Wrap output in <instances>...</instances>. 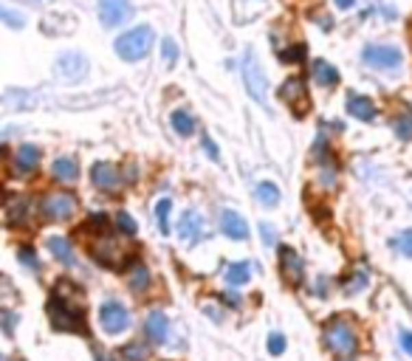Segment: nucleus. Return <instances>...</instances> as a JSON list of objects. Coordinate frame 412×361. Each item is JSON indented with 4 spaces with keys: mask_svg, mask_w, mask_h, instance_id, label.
<instances>
[{
    "mask_svg": "<svg viewBox=\"0 0 412 361\" xmlns=\"http://www.w3.org/2000/svg\"><path fill=\"white\" fill-rule=\"evenodd\" d=\"M40 209H42V214L49 221H68L77 212V198L68 195V192H54V195H45L42 198Z\"/></svg>",
    "mask_w": 412,
    "mask_h": 361,
    "instance_id": "9d476101",
    "label": "nucleus"
},
{
    "mask_svg": "<svg viewBox=\"0 0 412 361\" xmlns=\"http://www.w3.org/2000/svg\"><path fill=\"white\" fill-rule=\"evenodd\" d=\"M122 358H125V361H142V358H144V347H139V345H127V347L122 350Z\"/></svg>",
    "mask_w": 412,
    "mask_h": 361,
    "instance_id": "4c0bfd02",
    "label": "nucleus"
},
{
    "mask_svg": "<svg viewBox=\"0 0 412 361\" xmlns=\"http://www.w3.org/2000/svg\"><path fill=\"white\" fill-rule=\"evenodd\" d=\"M37 99L29 93V90H17V88H9L6 93H3V105L6 108H12V110H23V108H31Z\"/></svg>",
    "mask_w": 412,
    "mask_h": 361,
    "instance_id": "a878e982",
    "label": "nucleus"
},
{
    "mask_svg": "<svg viewBox=\"0 0 412 361\" xmlns=\"http://www.w3.org/2000/svg\"><path fill=\"white\" fill-rule=\"evenodd\" d=\"M144 333H147L150 342L164 345L167 336H170V319L162 314V310H153V314L147 316V322H144Z\"/></svg>",
    "mask_w": 412,
    "mask_h": 361,
    "instance_id": "a211bd4d",
    "label": "nucleus"
},
{
    "mask_svg": "<svg viewBox=\"0 0 412 361\" xmlns=\"http://www.w3.org/2000/svg\"><path fill=\"white\" fill-rule=\"evenodd\" d=\"M220 232L226 237H232V240H246L248 237V223L235 209H223L220 212Z\"/></svg>",
    "mask_w": 412,
    "mask_h": 361,
    "instance_id": "2eb2a0df",
    "label": "nucleus"
},
{
    "mask_svg": "<svg viewBox=\"0 0 412 361\" xmlns=\"http://www.w3.org/2000/svg\"><path fill=\"white\" fill-rule=\"evenodd\" d=\"M280 271L285 277L288 285H300L305 277V266H302V257L296 254L291 246H280Z\"/></svg>",
    "mask_w": 412,
    "mask_h": 361,
    "instance_id": "ddd939ff",
    "label": "nucleus"
},
{
    "mask_svg": "<svg viewBox=\"0 0 412 361\" xmlns=\"http://www.w3.org/2000/svg\"><path fill=\"white\" fill-rule=\"evenodd\" d=\"M170 212H172V201L170 198H162L155 203V223H158V232H162V234H170Z\"/></svg>",
    "mask_w": 412,
    "mask_h": 361,
    "instance_id": "c85d7f7f",
    "label": "nucleus"
},
{
    "mask_svg": "<svg viewBox=\"0 0 412 361\" xmlns=\"http://www.w3.org/2000/svg\"><path fill=\"white\" fill-rule=\"evenodd\" d=\"M0 17H3V23H6L9 29H14V32L26 26V14H23V12H14L12 6H3V9H0Z\"/></svg>",
    "mask_w": 412,
    "mask_h": 361,
    "instance_id": "c756f323",
    "label": "nucleus"
},
{
    "mask_svg": "<svg viewBox=\"0 0 412 361\" xmlns=\"http://www.w3.org/2000/svg\"><path fill=\"white\" fill-rule=\"evenodd\" d=\"M29 218H31V201L29 198H14L12 203H6V223L12 229L29 223Z\"/></svg>",
    "mask_w": 412,
    "mask_h": 361,
    "instance_id": "aec40b11",
    "label": "nucleus"
},
{
    "mask_svg": "<svg viewBox=\"0 0 412 361\" xmlns=\"http://www.w3.org/2000/svg\"><path fill=\"white\" fill-rule=\"evenodd\" d=\"M90 181H94V186L102 192H116V189H122V184H127L122 170L113 166L110 161H96L90 166Z\"/></svg>",
    "mask_w": 412,
    "mask_h": 361,
    "instance_id": "9b49d317",
    "label": "nucleus"
},
{
    "mask_svg": "<svg viewBox=\"0 0 412 361\" xmlns=\"http://www.w3.org/2000/svg\"><path fill=\"white\" fill-rule=\"evenodd\" d=\"M45 246H49L51 257H54V260H60L62 266H74V262H77V257H74V249H71V243H68L65 237H60V234H51L49 240H45Z\"/></svg>",
    "mask_w": 412,
    "mask_h": 361,
    "instance_id": "412c9836",
    "label": "nucleus"
},
{
    "mask_svg": "<svg viewBox=\"0 0 412 361\" xmlns=\"http://www.w3.org/2000/svg\"><path fill=\"white\" fill-rule=\"evenodd\" d=\"M155 45V32L153 26H136L130 32H125L122 37H116L113 48H116V54L125 60V62H139L144 60Z\"/></svg>",
    "mask_w": 412,
    "mask_h": 361,
    "instance_id": "7ed1b4c3",
    "label": "nucleus"
},
{
    "mask_svg": "<svg viewBox=\"0 0 412 361\" xmlns=\"http://www.w3.org/2000/svg\"><path fill=\"white\" fill-rule=\"evenodd\" d=\"M49 316L57 330L68 333H85V310L82 305L71 302V294H62V288L54 285L51 299H49Z\"/></svg>",
    "mask_w": 412,
    "mask_h": 361,
    "instance_id": "f257e3e1",
    "label": "nucleus"
},
{
    "mask_svg": "<svg viewBox=\"0 0 412 361\" xmlns=\"http://www.w3.org/2000/svg\"><path fill=\"white\" fill-rule=\"evenodd\" d=\"M268 353L271 356H283L285 353V336L283 333H268Z\"/></svg>",
    "mask_w": 412,
    "mask_h": 361,
    "instance_id": "c9c22d12",
    "label": "nucleus"
},
{
    "mask_svg": "<svg viewBox=\"0 0 412 361\" xmlns=\"http://www.w3.org/2000/svg\"><path fill=\"white\" fill-rule=\"evenodd\" d=\"M311 77H313L316 85L333 88V85H339V68H333V65L325 62V60H316V62L311 65Z\"/></svg>",
    "mask_w": 412,
    "mask_h": 361,
    "instance_id": "4be33fe9",
    "label": "nucleus"
},
{
    "mask_svg": "<svg viewBox=\"0 0 412 361\" xmlns=\"http://www.w3.org/2000/svg\"><path fill=\"white\" fill-rule=\"evenodd\" d=\"M0 361H9V358H0Z\"/></svg>",
    "mask_w": 412,
    "mask_h": 361,
    "instance_id": "c03bdc74",
    "label": "nucleus"
},
{
    "mask_svg": "<svg viewBox=\"0 0 412 361\" xmlns=\"http://www.w3.org/2000/svg\"><path fill=\"white\" fill-rule=\"evenodd\" d=\"M203 226H206V221H203V214L198 212V209H187L184 214H181V223H178V234H181V240H187V243H198V240L206 234L203 232Z\"/></svg>",
    "mask_w": 412,
    "mask_h": 361,
    "instance_id": "4468645a",
    "label": "nucleus"
},
{
    "mask_svg": "<svg viewBox=\"0 0 412 361\" xmlns=\"http://www.w3.org/2000/svg\"><path fill=\"white\" fill-rule=\"evenodd\" d=\"M54 71H57V77L68 85H77L88 77V71H90V60L82 54V51H62L54 62Z\"/></svg>",
    "mask_w": 412,
    "mask_h": 361,
    "instance_id": "39448f33",
    "label": "nucleus"
},
{
    "mask_svg": "<svg viewBox=\"0 0 412 361\" xmlns=\"http://www.w3.org/2000/svg\"><path fill=\"white\" fill-rule=\"evenodd\" d=\"M51 175L60 181V184H74L79 178V164L74 155H62L51 164Z\"/></svg>",
    "mask_w": 412,
    "mask_h": 361,
    "instance_id": "6ab92c4d",
    "label": "nucleus"
},
{
    "mask_svg": "<svg viewBox=\"0 0 412 361\" xmlns=\"http://www.w3.org/2000/svg\"><path fill=\"white\" fill-rule=\"evenodd\" d=\"M203 150L209 153V158H212V161H220V150H218V144H215L209 136H203Z\"/></svg>",
    "mask_w": 412,
    "mask_h": 361,
    "instance_id": "ea45409f",
    "label": "nucleus"
},
{
    "mask_svg": "<svg viewBox=\"0 0 412 361\" xmlns=\"http://www.w3.org/2000/svg\"><path fill=\"white\" fill-rule=\"evenodd\" d=\"M322 342H325V347H328L333 356H339V358H350V356H356V350H359V336H356V330H353L345 319H339V316H333V319H328V322L322 325Z\"/></svg>",
    "mask_w": 412,
    "mask_h": 361,
    "instance_id": "f03ea898",
    "label": "nucleus"
},
{
    "mask_svg": "<svg viewBox=\"0 0 412 361\" xmlns=\"http://www.w3.org/2000/svg\"><path fill=\"white\" fill-rule=\"evenodd\" d=\"M255 195H257V201L263 206H277L280 203V189H277V184H271V181H260L255 186Z\"/></svg>",
    "mask_w": 412,
    "mask_h": 361,
    "instance_id": "bb28decb",
    "label": "nucleus"
},
{
    "mask_svg": "<svg viewBox=\"0 0 412 361\" xmlns=\"http://www.w3.org/2000/svg\"><path fill=\"white\" fill-rule=\"evenodd\" d=\"M333 3H336V9L348 12V9H353V3H356V0H333Z\"/></svg>",
    "mask_w": 412,
    "mask_h": 361,
    "instance_id": "37998d69",
    "label": "nucleus"
},
{
    "mask_svg": "<svg viewBox=\"0 0 412 361\" xmlns=\"http://www.w3.org/2000/svg\"><path fill=\"white\" fill-rule=\"evenodd\" d=\"M90 254H94V260L99 262V266L119 269L125 249L116 243V240H113V234H102V237H96L94 243H90Z\"/></svg>",
    "mask_w": 412,
    "mask_h": 361,
    "instance_id": "1a4fd4ad",
    "label": "nucleus"
},
{
    "mask_svg": "<svg viewBox=\"0 0 412 361\" xmlns=\"http://www.w3.org/2000/svg\"><path fill=\"white\" fill-rule=\"evenodd\" d=\"M14 322H17V316L12 314V310H6V314H3V330H6V336H12V330H14Z\"/></svg>",
    "mask_w": 412,
    "mask_h": 361,
    "instance_id": "79ce46f5",
    "label": "nucleus"
},
{
    "mask_svg": "<svg viewBox=\"0 0 412 361\" xmlns=\"http://www.w3.org/2000/svg\"><path fill=\"white\" fill-rule=\"evenodd\" d=\"M240 74H243L246 93L251 96V99H255L257 105H268V79H266V71L257 62V54L251 51V48H248V51H243Z\"/></svg>",
    "mask_w": 412,
    "mask_h": 361,
    "instance_id": "20e7f679",
    "label": "nucleus"
},
{
    "mask_svg": "<svg viewBox=\"0 0 412 361\" xmlns=\"http://www.w3.org/2000/svg\"><path fill=\"white\" fill-rule=\"evenodd\" d=\"M361 60L368 62L370 68H378V71H393L404 62V51L398 45H381V42H370L364 45L361 51Z\"/></svg>",
    "mask_w": 412,
    "mask_h": 361,
    "instance_id": "423d86ee",
    "label": "nucleus"
},
{
    "mask_svg": "<svg viewBox=\"0 0 412 361\" xmlns=\"http://www.w3.org/2000/svg\"><path fill=\"white\" fill-rule=\"evenodd\" d=\"M348 113L359 122H376L378 116V108L373 105L370 96H361V93H350L348 96Z\"/></svg>",
    "mask_w": 412,
    "mask_h": 361,
    "instance_id": "f3484780",
    "label": "nucleus"
},
{
    "mask_svg": "<svg viewBox=\"0 0 412 361\" xmlns=\"http://www.w3.org/2000/svg\"><path fill=\"white\" fill-rule=\"evenodd\" d=\"M251 279V266L243 260V262H229L226 266V282L232 285V288H240Z\"/></svg>",
    "mask_w": 412,
    "mask_h": 361,
    "instance_id": "b1692460",
    "label": "nucleus"
},
{
    "mask_svg": "<svg viewBox=\"0 0 412 361\" xmlns=\"http://www.w3.org/2000/svg\"><path fill=\"white\" fill-rule=\"evenodd\" d=\"M162 54H164V62H167L170 68L178 62V45H175V40H170V37L162 40Z\"/></svg>",
    "mask_w": 412,
    "mask_h": 361,
    "instance_id": "473e14b6",
    "label": "nucleus"
},
{
    "mask_svg": "<svg viewBox=\"0 0 412 361\" xmlns=\"http://www.w3.org/2000/svg\"><path fill=\"white\" fill-rule=\"evenodd\" d=\"M17 260H20L29 271H40V260H37V254H34V249H31V246H20Z\"/></svg>",
    "mask_w": 412,
    "mask_h": 361,
    "instance_id": "7c9ffc66",
    "label": "nucleus"
},
{
    "mask_svg": "<svg viewBox=\"0 0 412 361\" xmlns=\"http://www.w3.org/2000/svg\"><path fill=\"white\" fill-rule=\"evenodd\" d=\"M393 130L401 141H412V110H401L396 119H393Z\"/></svg>",
    "mask_w": 412,
    "mask_h": 361,
    "instance_id": "cd10ccee",
    "label": "nucleus"
},
{
    "mask_svg": "<svg viewBox=\"0 0 412 361\" xmlns=\"http://www.w3.org/2000/svg\"><path fill=\"white\" fill-rule=\"evenodd\" d=\"M133 17L130 0H99V20L105 29H116Z\"/></svg>",
    "mask_w": 412,
    "mask_h": 361,
    "instance_id": "f8f14e48",
    "label": "nucleus"
},
{
    "mask_svg": "<svg viewBox=\"0 0 412 361\" xmlns=\"http://www.w3.org/2000/svg\"><path fill=\"white\" fill-rule=\"evenodd\" d=\"M116 226H119L125 234H130V237H133L136 232H139V223H136L127 212H119V214H116Z\"/></svg>",
    "mask_w": 412,
    "mask_h": 361,
    "instance_id": "72a5a7b5",
    "label": "nucleus"
},
{
    "mask_svg": "<svg viewBox=\"0 0 412 361\" xmlns=\"http://www.w3.org/2000/svg\"><path fill=\"white\" fill-rule=\"evenodd\" d=\"M393 246L404 254V257H409L412 260V229H407V232H401L396 240H393Z\"/></svg>",
    "mask_w": 412,
    "mask_h": 361,
    "instance_id": "2f4dec72",
    "label": "nucleus"
},
{
    "mask_svg": "<svg viewBox=\"0 0 412 361\" xmlns=\"http://www.w3.org/2000/svg\"><path fill=\"white\" fill-rule=\"evenodd\" d=\"M401 347L407 356H412V330H401Z\"/></svg>",
    "mask_w": 412,
    "mask_h": 361,
    "instance_id": "a19ab883",
    "label": "nucleus"
},
{
    "mask_svg": "<svg viewBox=\"0 0 412 361\" xmlns=\"http://www.w3.org/2000/svg\"><path fill=\"white\" fill-rule=\"evenodd\" d=\"M280 99H283L296 116H305V113L311 110V96H308L305 82H302L300 77H291V79L283 82V88H280Z\"/></svg>",
    "mask_w": 412,
    "mask_h": 361,
    "instance_id": "6e6552de",
    "label": "nucleus"
},
{
    "mask_svg": "<svg viewBox=\"0 0 412 361\" xmlns=\"http://www.w3.org/2000/svg\"><path fill=\"white\" fill-rule=\"evenodd\" d=\"M99 325L107 336H119L130 327V310L119 299H105L99 305Z\"/></svg>",
    "mask_w": 412,
    "mask_h": 361,
    "instance_id": "0eeeda50",
    "label": "nucleus"
},
{
    "mask_svg": "<svg viewBox=\"0 0 412 361\" xmlns=\"http://www.w3.org/2000/svg\"><path fill=\"white\" fill-rule=\"evenodd\" d=\"M280 60H285V62H291V60H305V45H296V48H291V51H280Z\"/></svg>",
    "mask_w": 412,
    "mask_h": 361,
    "instance_id": "58836bf2",
    "label": "nucleus"
},
{
    "mask_svg": "<svg viewBox=\"0 0 412 361\" xmlns=\"http://www.w3.org/2000/svg\"><path fill=\"white\" fill-rule=\"evenodd\" d=\"M260 237H263V243L271 249V246H277V229H274L271 223H260Z\"/></svg>",
    "mask_w": 412,
    "mask_h": 361,
    "instance_id": "e433bc0d",
    "label": "nucleus"
},
{
    "mask_svg": "<svg viewBox=\"0 0 412 361\" xmlns=\"http://www.w3.org/2000/svg\"><path fill=\"white\" fill-rule=\"evenodd\" d=\"M40 158H42V153H40V147L37 144H20V147L14 150V170L20 173V175H29L31 170H37V164H40Z\"/></svg>",
    "mask_w": 412,
    "mask_h": 361,
    "instance_id": "dca6fc26",
    "label": "nucleus"
},
{
    "mask_svg": "<svg viewBox=\"0 0 412 361\" xmlns=\"http://www.w3.org/2000/svg\"><path fill=\"white\" fill-rule=\"evenodd\" d=\"M170 125H172V130H175L178 136H192V133H195V119H192V113L184 110V108H178V110L170 113Z\"/></svg>",
    "mask_w": 412,
    "mask_h": 361,
    "instance_id": "5701e85b",
    "label": "nucleus"
},
{
    "mask_svg": "<svg viewBox=\"0 0 412 361\" xmlns=\"http://www.w3.org/2000/svg\"><path fill=\"white\" fill-rule=\"evenodd\" d=\"M127 285L133 294H144L150 288V271L147 266H142V262H136V266L130 269V277H127Z\"/></svg>",
    "mask_w": 412,
    "mask_h": 361,
    "instance_id": "393cba45",
    "label": "nucleus"
},
{
    "mask_svg": "<svg viewBox=\"0 0 412 361\" xmlns=\"http://www.w3.org/2000/svg\"><path fill=\"white\" fill-rule=\"evenodd\" d=\"M364 285H368V271H364V269H359V271L353 274V279L345 285V291H348V294H359Z\"/></svg>",
    "mask_w": 412,
    "mask_h": 361,
    "instance_id": "f704fd0d",
    "label": "nucleus"
}]
</instances>
